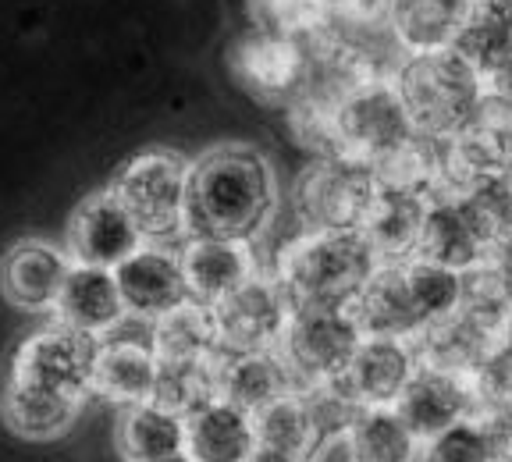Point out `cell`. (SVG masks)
Masks as SVG:
<instances>
[{
	"label": "cell",
	"mask_w": 512,
	"mask_h": 462,
	"mask_svg": "<svg viewBox=\"0 0 512 462\" xmlns=\"http://www.w3.org/2000/svg\"><path fill=\"white\" fill-rule=\"evenodd\" d=\"M278 207V178L256 146L221 143L189 164L185 178V235L189 239L249 242Z\"/></svg>",
	"instance_id": "1"
},
{
	"label": "cell",
	"mask_w": 512,
	"mask_h": 462,
	"mask_svg": "<svg viewBox=\"0 0 512 462\" xmlns=\"http://www.w3.org/2000/svg\"><path fill=\"white\" fill-rule=\"evenodd\" d=\"M377 267L360 231H303L278 256L274 281L288 306H349Z\"/></svg>",
	"instance_id": "2"
},
{
	"label": "cell",
	"mask_w": 512,
	"mask_h": 462,
	"mask_svg": "<svg viewBox=\"0 0 512 462\" xmlns=\"http://www.w3.org/2000/svg\"><path fill=\"white\" fill-rule=\"evenodd\" d=\"M392 82L409 118V128L424 132V136H452L488 96V82L480 79L452 47L427 50V54H402Z\"/></svg>",
	"instance_id": "3"
},
{
	"label": "cell",
	"mask_w": 512,
	"mask_h": 462,
	"mask_svg": "<svg viewBox=\"0 0 512 462\" xmlns=\"http://www.w3.org/2000/svg\"><path fill=\"white\" fill-rule=\"evenodd\" d=\"M185 178L189 164L175 150H146L121 164L111 182V196L132 217L143 242L185 235Z\"/></svg>",
	"instance_id": "4"
},
{
	"label": "cell",
	"mask_w": 512,
	"mask_h": 462,
	"mask_svg": "<svg viewBox=\"0 0 512 462\" xmlns=\"http://www.w3.org/2000/svg\"><path fill=\"white\" fill-rule=\"evenodd\" d=\"M360 342L363 331L352 320L349 306H296L288 313L278 356L285 359L296 388L306 391L338 381Z\"/></svg>",
	"instance_id": "5"
},
{
	"label": "cell",
	"mask_w": 512,
	"mask_h": 462,
	"mask_svg": "<svg viewBox=\"0 0 512 462\" xmlns=\"http://www.w3.org/2000/svg\"><path fill=\"white\" fill-rule=\"evenodd\" d=\"M377 175L352 157H320L299 175L292 203L306 231H360L374 207Z\"/></svg>",
	"instance_id": "6"
},
{
	"label": "cell",
	"mask_w": 512,
	"mask_h": 462,
	"mask_svg": "<svg viewBox=\"0 0 512 462\" xmlns=\"http://www.w3.org/2000/svg\"><path fill=\"white\" fill-rule=\"evenodd\" d=\"M100 356V338L75 331V327H43L11 359L8 374L36 384V388L82 402L93 391V370Z\"/></svg>",
	"instance_id": "7"
},
{
	"label": "cell",
	"mask_w": 512,
	"mask_h": 462,
	"mask_svg": "<svg viewBox=\"0 0 512 462\" xmlns=\"http://www.w3.org/2000/svg\"><path fill=\"white\" fill-rule=\"evenodd\" d=\"M335 132L342 157L377 164L413 132L392 79H370L335 100Z\"/></svg>",
	"instance_id": "8"
},
{
	"label": "cell",
	"mask_w": 512,
	"mask_h": 462,
	"mask_svg": "<svg viewBox=\"0 0 512 462\" xmlns=\"http://www.w3.org/2000/svg\"><path fill=\"white\" fill-rule=\"evenodd\" d=\"M232 79L267 107H288L310 82V50L274 32L249 29L228 50Z\"/></svg>",
	"instance_id": "9"
},
{
	"label": "cell",
	"mask_w": 512,
	"mask_h": 462,
	"mask_svg": "<svg viewBox=\"0 0 512 462\" xmlns=\"http://www.w3.org/2000/svg\"><path fill=\"white\" fill-rule=\"evenodd\" d=\"M210 313H214L221 352H260L278 349L292 306L278 281L256 271L235 292L217 299Z\"/></svg>",
	"instance_id": "10"
},
{
	"label": "cell",
	"mask_w": 512,
	"mask_h": 462,
	"mask_svg": "<svg viewBox=\"0 0 512 462\" xmlns=\"http://www.w3.org/2000/svg\"><path fill=\"white\" fill-rule=\"evenodd\" d=\"M445 146L456 196H463L484 178L502 175L512 160V104L488 93L466 118V125L445 136Z\"/></svg>",
	"instance_id": "11"
},
{
	"label": "cell",
	"mask_w": 512,
	"mask_h": 462,
	"mask_svg": "<svg viewBox=\"0 0 512 462\" xmlns=\"http://www.w3.org/2000/svg\"><path fill=\"white\" fill-rule=\"evenodd\" d=\"M139 246H143V235L125 214V207L111 196V189L89 192L68 221V260L82 267L114 271Z\"/></svg>",
	"instance_id": "12"
},
{
	"label": "cell",
	"mask_w": 512,
	"mask_h": 462,
	"mask_svg": "<svg viewBox=\"0 0 512 462\" xmlns=\"http://www.w3.org/2000/svg\"><path fill=\"white\" fill-rule=\"evenodd\" d=\"M395 413L406 420V427L416 434V441L434 438V434L448 431L452 423L477 416L470 377L416 367V374L409 377V384L395 399Z\"/></svg>",
	"instance_id": "13"
},
{
	"label": "cell",
	"mask_w": 512,
	"mask_h": 462,
	"mask_svg": "<svg viewBox=\"0 0 512 462\" xmlns=\"http://www.w3.org/2000/svg\"><path fill=\"white\" fill-rule=\"evenodd\" d=\"M114 281H118L125 313L143 320L164 317L189 299L178 253H168L160 246H139L128 260L114 267Z\"/></svg>",
	"instance_id": "14"
},
{
	"label": "cell",
	"mask_w": 512,
	"mask_h": 462,
	"mask_svg": "<svg viewBox=\"0 0 512 462\" xmlns=\"http://www.w3.org/2000/svg\"><path fill=\"white\" fill-rule=\"evenodd\" d=\"M416 374V356L406 338H374L367 335L352 352L349 367L338 377V388L356 406H395L409 377Z\"/></svg>",
	"instance_id": "15"
},
{
	"label": "cell",
	"mask_w": 512,
	"mask_h": 462,
	"mask_svg": "<svg viewBox=\"0 0 512 462\" xmlns=\"http://www.w3.org/2000/svg\"><path fill=\"white\" fill-rule=\"evenodd\" d=\"M72 260L68 253L43 239H25L4 253L0 260V295L11 306L29 313L54 310V299L64 285Z\"/></svg>",
	"instance_id": "16"
},
{
	"label": "cell",
	"mask_w": 512,
	"mask_h": 462,
	"mask_svg": "<svg viewBox=\"0 0 512 462\" xmlns=\"http://www.w3.org/2000/svg\"><path fill=\"white\" fill-rule=\"evenodd\" d=\"M416 260L438 263V267H448L456 274H466L491 260L488 242L477 231L470 210L459 196L456 200L427 203L420 239H416Z\"/></svg>",
	"instance_id": "17"
},
{
	"label": "cell",
	"mask_w": 512,
	"mask_h": 462,
	"mask_svg": "<svg viewBox=\"0 0 512 462\" xmlns=\"http://www.w3.org/2000/svg\"><path fill=\"white\" fill-rule=\"evenodd\" d=\"M349 313L363 338H413L420 331L402 263H377L360 292L352 295Z\"/></svg>",
	"instance_id": "18"
},
{
	"label": "cell",
	"mask_w": 512,
	"mask_h": 462,
	"mask_svg": "<svg viewBox=\"0 0 512 462\" xmlns=\"http://www.w3.org/2000/svg\"><path fill=\"white\" fill-rule=\"evenodd\" d=\"M185 274L189 299L203 306H214L228 292L249 281L256 274V260L249 242L235 239H189L178 253Z\"/></svg>",
	"instance_id": "19"
},
{
	"label": "cell",
	"mask_w": 512,
	"mask_h": 462,
	"mask_svg": "<svg viewBox=\"0 0 512 462\" xmlns=\"http://www.w3.org/2000/svg\"><path fill=\"white\" fill-rule=\"evenodd\" d=\"M57 324L86 331V335H107L111 327L125 320V303H121L114 271L104 267H82L72 263L64 274V285L54 299Z\"/></svg>",
	"instance_id": "20"
},
{
	"label": "cell",
	"mask_w": 512,
	"mask_h": 462,
	"mask_svg": "<svg viewBox=\"0 0 512 462\" xmlns=\"http://www.w3.org/2000/svg\"><path fill=\"white\" fill-rule=\"evenodd\" d=\"M299 391L278 349L260 352H217V399L256 413L267 402Z\"/></svg>",
	"instance_id": "21"
},
{
	"label": "cell",
	"mask_w": 512,
	"mask_h": 462,
	"mask_svg": "<svg viewBox=\"0 0 512 462\" xmlns=\"http://www.w3.org/2000/svg\"><path fill=\"white\" fill-rule=\"evenodd\" d=\"M253 416L232 402L214 399L185 416V448L189 462H246L253 452Z\"/></svg>",
	"instance_id": "22"
},
{
	"label": "cell",
	"mask_w": 512,
	"mask_h": 462,
	"mask_svg": "<svg viewBox=\"0 0 512 462\" xmlns=\"http://www.w3.org/2000/svg\"><path fill=\"white\" fill-rule=\"evenodd\" d=\"M406 342L416 356V367L445 370V374H459V377H470L498 349L488 335H480L477 327L466 317H459L456 310L448 313V317L434 320V324L420 327Z\"/></svg>",
	"instance_id": "23"
},
{
	"label": "cell",
	"mask_w": 512,
	"mask_h": 462,
	"mask_svg": "<svg viewBox=\"0 0 512 462\" xmlns=\"http://www.w3.org/2000/svg\"><path fill=\"white\" fill-rule=\"evenodd\" d=\"M470 0H392L388 32L402 54H427L445 50L456 40Z\"/></svg>",
	"instance_id": "24"
},
{
	"label": "cell",
	"mask_w": 512,
	"mask_h": 462,
	"mask_svg": "<svg viewBox=\"0 0 512 462\" xmlns=\"http://www.w3.org/2000/svg\"><path fill=\"white\" fill-rule=\"evenodd\" d=\"M82 402L61 399V395H50V391L36 388V384L22 381V377L8 374L4 391H0V416H4V427L18 438L29 441H50L61 438L68 427L79 416Z\"/></svg>",
	"instance_id": "25"
},
{
	"label": "cell",
	"mask_w": 512,
	"mask_h": 462,
	"mask_svg": "<svg viewBox=\"0 0 512 462\" xmlns=\"http://www.w3.org/2000/svg\"><path fill=\"white\" fill-rule=\"evenodd\" d=\"M427 203L402 196V192L381 189L360 235L367 239L370 253L377 263H402L416 256V239H420V224H424Z\"/></svg>",
	"instance_id": "26"
},
{
	"label": "cell",
	"mask_w": 512,
	"mask_h": 462,
	"mask_svg": "<svg viewBox=\"0 0 512 462\" xmlns=\"http://www.w3.org/2000/svg\"><path fill=\"white\" fill-rule=\"evenodd\" d=\"M185 448V420L157 402H136L125 406L118 420V452L128 462H157L178 455Z\"/></svg>",
	"instance_id": "27"
},
{
	"label": "cell",
	"mask_w": 512,
	"mask_h": 462,
	"mask_svg": "<svg viewBox=\"0 0 512 462\" xmlns=\"http://www.w3.org/2000/svg\"><path fill=\"white\" fill-rule=\"evenodd\" d=\"M153 374H157V356L150 349L136 342H100L93 391L121 406H136L150 399Z\"/></svg>",
	"instance_id": "28"
},
{
	"label": "cell",
	"mask_w": 512,
	"mask_h": 462,
	"mask_svg": "<svg viewBox=\"0 0 512 462\" xmlns=\"http://www.w3.org/2000/svg\"><path fill=\"white\" fill-rule=\"evenodd\" d=\"M452 50L470 64L480 79L491 82V75L512 57L509 8L470 0V11H466L463 25H459L456 40H452Z\"/></svg>",
	"instance_id": "29"
},
{
	"label": "cell",
	"mask_w": 512,
	"mask_h": 462,
	"mask_svg": "<svg viewBox=\"0 0 512 462\" xmlns=\"http://www.w3.org/2000/svg\"><path fill=\"white\" fill-rule=\"evenodd\" d=\"M217 399V356L210 359H157L150 402L175 416H192Z\"/></svg>",
	"instance_id": "30"
},
{
	"label": "cell",
	"mask_w": 512,
	"mask_h": 462,
	"mask_svg": "<svg viewBox=\"0 0 512 462\" xmlns=\"http://www.w3.org/2000/svg\"><path fill=\"white\" fill-rule=\"evenodd\" d=\"M153 356L157 359H210L221 352L210 306L185 299L182 306L153 320Z\"/></svg>",
	"instance_id": "31"
},
{
	"label": "cell",
	"mask_w": 512,
	"mask_h": 462,
	"mask_svg": "<svg viewBox=\"0 0 512 462\" xmlns=\"http://www.w3.org/2000/svg\"><path fill=\"white\" fill-rule=\"evenodd\" d=\"M356 462H413L420 441L406 427L395 406H363L349 423Z\"/></svg>",
	"instance_id": "32"
},
{
	"label": "cell",
	"mask_w": 512,
	"mask_h": 462,
	"mask_svg": "<svg viewBox=\"0 0 512 462\" xmlns=\"http://www.w3.org/2000/svg\"><path fill=\"white\" fill-rule=\"evenodd\" d=\"M249 29L274 32L285 40L313 47L335 29L328 0H246Z\"/></svg>",
	"instance_id": "33"
},
{
	"label": "cell",
	"mask_w": 512,
	"mask_h": 462,
	"mask_svg": "<svg viewBox=\"0 0 512 462\" xmlns=\"http://www.w3.org/2000/svg\"><path fill=\"white\" fill-rule=\"evenodd\" d=\"M253 416V438L256 445L278 448V452L299 455L306 462L310 448L317 445V427H313L310 406H306L303 391H288L281 399L267 402Z\"/></svg>",
	"instance_id": "34"
},
{
	"label": "cell",
	"mask_w": 512,
	"mask_h": 462,
	"mask_svg": "<svg viewBox=\"0 0 512 462\" xmlns=\"http://www.w3.org/2000/svg\"><path fill=\"white\" fill-rule=\"evenodd\" d=\"M402 271H406V285H409V295H413L420 327L448 317V313L459 306L463 274L448 271V267H438V263L416 260V256L413 260H402Z\"/></svg>",
	"instance_id": "35"
},
{
	"label": "cell",
	"mask_w": 512,
	"mask_h": 462,
	"mask_svg": "<svg viewBox=\"0 0 512 462\" xmlns=\"http://www.w3.org/2000/svg\"><path fill=\"white\" fill-rule=\"evenodd\" d=\"M477 413H512V338L470 374Z\"/></svg>",
	"instance_id": "36"
},
{
	"label": "cell",
	"mask_w": 512,
	"mask_h": 462,
	"mask_svg": "<svg viewBox=\"0 0 512 462\" xmlns=\"http://www.w3.org/2000/svg\"><path fill=\"white\" fill-rule=\"evenodd\" d=\"M420 462H491L488 445H484V434H480L477 416L470 420L452 423L448 431L434 434V438L420 441Z\"/></svg>",
	"instance_id": "37"
},
{
	"label": "cell",
	"mask_w": 512,
	"mask_h": 462,
	"mask_svg": "<svg viewBox=\"0 0 512 462\" xmlns=\"http://www.w3.org/2000/svg\"><path fill=\"white\" fill-rule=\"evenodd\" d=\"M491 462H512V413H477Z\"/></svg>",
	"instance_id": "38"
},
{
	"label": "cell",
	"mask_w": 512,
	"mask_h": 462,
	"mask_svg": "<svg viewBox=\"0 0 512 462\" xmlns=\"http://www.w3.org/2000/svg\"><path fill=\"white\" fill-rule=\"evenodd\" d=\"M306 462H356V455H352L349 431L324 434V438H317V445L310 448Z\"/></svg>",
	"instance_id": "39"
},
{
	"label": "cell",
	"mask_w": 512,
	"mask_h": 462,
	"mask_svg": "<svg viewBox=\"0 0 512 462\" xmlns=\"http://www.w3.org/2000/svg\"><path fill=\"white\" fill-rule=\"evenodd\" d=\"M488 93L502 96L505 104H512V57L502 64V68H498L495 75H491V82H488Z\"/></svg>",
	"instance_id": "40"
},
{
	"label": "cell",
	"mask_w": 512,
	"mask_h": 462,
	"mask_svg": "<svg viewBox=\"0 0 512 462\" xmlns=\"http://www.w3.org/2000/svg\"><path fill=\"white\" fill-rule=\"evenodd\" d=\"M246 462H303L299 455H288V452H278V448H267V445H253Z\"/></svg>",
	"instance_id": "41"
},
{
	"label": "cell",
	"mask_w": 512,
	"mask_h": 462,
	"mask_svg": "<svg viewBox=\"0 0 512 462\" xmlns=\"http://www.w3.org/2000/svg\"><path fill=\"white\" fill-rule=\"evenodd\" d=\"M502 263V271H505V285H509V295H512V256H505V260H498Z\"/></svg>",
	"instance_id": "42"
},
{
	"label": "cell",
	"mask_w": 512,
	"mask_h": 462,
	"mask_svg": "<svg viewBox=\"0 0 512 462\" xmlns=\"http://www.w3.org/2000/svg\"><path fill=\"white\" fill-rule=\"evenodd\" d=\"M157 462H189V455L178 452V455H168V459H157Z\"/></svg>",
	"instance_id": "43"
},
{
	"label": "cell",
	"mask_w": 512,
	"mask_h": 462,
	"mask_svg": "<svg viewBox=\"0 0 512 462\" xmlns=\"http://www.w3.org/2000/svg\"><path fill=\"white\" fill-rule=\"evenodd\" d=\"M477 4H495V8H509L512 0H477Z\"/></svg>",
	"instance_id": "44"
},
{
	"label": "cell",
	"mask_w": 512,
	"mask_h": 462,
	"mask_svg": "<svg viewBox=\"0 0 512 462\" xmlns=\"http://www.w3.org/2000/svg\"><path fill=\"white\" fill-rule=\"evenodd\" d=\"M502 178H505V182H509V189H512V160H509V168L502 171Z\"/></svg>",
	"instance_id": "45"
},
{
	"label": "cell",
	"mask_w": 512,
	"mask_h": 462,
	"mask_svg": "<svg viewBox=\"0 0 512 462\" xmlns=\"http://www.w3.org/2000/svg\"><path fill=\"white\" fill-rule=\"evenodd\" d=\"M509 32H512V4H509Z\"/></svg>",
	"instance_id": "46"
}]
</instances>
